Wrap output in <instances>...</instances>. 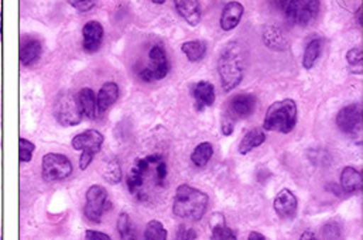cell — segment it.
Instances as JSON below:
<instances>
[{
	"instance_id": "28",
	"label": "cell",
	"mask_w": 363,
	"mask_h": 240,
	"mask_svg": "<svg viewBox=\"0 0 363 240\" xmlns=\"http://www.w3.org/2000/svg\"><path fill=\"white\" fill-rule=\"evenodd\" d=\"M118 232H119L121 240H138L136 239V235H135V231L132 228L130 218H129V215L126 212H122L119 215Z\"/></svg>"
},
{
	"instance_id": "36",
	"label": "cell",
	"mask_w": 363,
	"mask_h": 240,
	"mask_svg": "<svg viewBox=\"0 0 363 240\" xmlns=\"http://www.w3.org/2000/svg\"><path fill=\"white\" fill-rule=\"evenodd\" d=\"M85 240H112L109 235L104 234V232H98V231H86L85 232Z\"/></svg>"
},
{
	"instance_id": "12",
	"label": "cell",
	"mask_w": 363,
	"mask_h": 240,
	"mask_svg": "<svg viewBox=\"0 0 363 240\" xmlns=\"http://www.w3.org/2000/svg\"><path fill=\"white\" fill-rule=\"evenodd\" d=\"M274 211L281 219H293L297 215L298 201L297 197L287 188L281 190L274 200Z\"/></svg>"
},
{
	"instance_id": "15",
	"label": "cell",
	"mask_w": 363,
	"mask_h": 240,
	"mask_svg": "<svg viewBox=\"0 0 363 240\" xmlns=\"http://www.w3.org/2000/svg\"><path fill=\"white\" fill-rule=\"evenodd\" d=\"M192 96L195 99V106L198 110H202L205 108H209L213 105L216 95H215V88L211 82L206 81H199L191 88Z\"/></svg>"
},
{
	"instance_id": "18",
	"label": "cell",
	"mask_w": 363,
	"mask_h": 240,
	"mask_svg": "<svg viewBox=\"0 0 363 240\" xmlns=\"http://www.w3.org/2000/svg\"><path fill=\"white\" fill-rule=\"evenodd\" d=\"M263 41L273 51H286L290 45L289 38L277 25H267L263 30Z\"/></svg>"
},
{
	"instance_id": "23",
	"label": "cell",
	"mask_w": 363,
	"mask_h": 240,
	"mask_svg": "<svg viewBox=\"0 0 363 240\" xmlns=\"http://www.w3.org/2000/svg\"><path fill=\"white\" fill-rule=\"evenodd\" d=\"M211 240H238L235 232L226 227L222 214H216L211 219Z\"/></svg>"
},
{
	"instance_id": "17",
	"label": "cell",
	"mask_w": 363,
	"mask_h": 240,
	"mask_svg": "<svg viewBox=\"0 0 363 240\" xmlns=\"http://www.w3.org/2000/svg\"><path fill=\"white\" fill-rule=\"evenodd\" d=\"M243 11L245 8L239 1H229L222 10V16H220L222 30L225 31L233 30L240 23Z\"/></svg>"
},
{
	"instance_id": "33",
	"label": "cell",
	"mask_w": 363,
	"mask_h": 240,
	"mask_svg": "<svg viewBox=\"0 0 363 240\" xmlns=\"http://www.w3.org/2000/svg\"><path fill=\"white\" fill-rule=\"evenodd\" d=\"M68 3L79 11H89L91 8L95 7V1L92 0H69Z\"/></svg>"
},
{
	"instance_id": "32",
	"label": "cell",
	"mask_w": 363,
	"mask_h": 240,
	"mask_svg": "<svg viewBox=\"0 0 363 240\" xmlns=\"http://www.w3.org/2000/svg\"><path fill=\"white\" fill-rule=\"evenodd\" d=\"M167 176H169L167 164H166V161H164V160H162V161L156 166V181H157V184L163 185V183L166 181Z\"/></svg>"
},
{
	"instance_id": "16",
	"label": "cell",
	"mask_w": 363,
	"mask_h": 240,
	"mask_svg": "<svg viewBox=\"0 0 363 240\" xmlns=\"http://www.w3.org/2000/svg\"><path fill=\"white\" fill-rule=\"evenodd\" d=\"M43 52V45L37 38L33 37H24L21 38V45H20V62L24 67H30L35 64Z\"/></svg>"
},
{
	"instance_id": "3",
	"label": "cell",
	"mask_w": 363,
	"mask_h": 240,
	"mask_svg": "<svg viewBox=\"0 0 363 240\" xmlns=\"http://www.w3.org/2000/svg\"><path fill=\"white\" fill-rule=\"evenodd\" d=\"M297 125V105L293 99H283L272 103L266 112L263 127L269 132L290 133Z\"/></svg>"
},
{
	"instance_id": "30",
	"label": "cell",
	"mask_w": 363,
	"mask_h": 240,
	"mask_svg": "<svg viewBox=\"0 0 363 240\" xmlns=\"http://www.w3.org/2000/svg\"><path fill=\"white\" fill-rule=\"evenodd\" d=\"M104 176H105V180L109 181L111 184H118L121 183L122 180V171H121V166L116 160H111L105 170H104Z\"/></svg>"
},
{
	"instance_id": "21",
	"label": "cell",
	"mask_w": 363,
	"mask_h": 240,
	"mask_svg": "<svg viewBox=\"0 0 363 240\" xmlns=\"http://www.w3.org/2000/svg\"><path fill=\"white\" fill-rule=\"evenodd\" d=\"M264 142H266V133H264V130L260 129V127H253L252 130H249V132L243 136V139H242V142H240L238 150H239L240 154L245 156V154L250 153L252 150L260 147Z\"/></svg>"
},
{
	"instance_id": "25",
	"label": "cell",
	"mask_w": 363,
	"mask_h": 240,
	"mask_svg": "<svg viewBox=\"0 0 363 240\" xmlns=\"http://www.w3.org/2000/svg\"><path fill=\"white\" fill-rule=\"evenodd\" d=\"M212 156H213L212 144L208 142H203V143H199L194 149V152L191 154V161L196 167H205L208 164V161L212 159Z\"/></svg>"
},
{
	"instance_id": "5",
	"label": "cell",
	"mask_w": 363,
	"mask_h": 240,
	"mask_svg": "<svg viewBox=\"0 0 363 240\" xmlns=\"http://www.w3.org/2000/svg\"><path fill=\"white\" fill-rule=\"evenodd\" d=\"M170 71V62L163 45H153L149 51V65L139 71L140 79L145 82L160 81L167 76Z\"/></svg>"
},
{
	"instance_id": "13",
	"label": "cell",
	"mask_w": 363,
	"mask_h": 240,
	"mask_svg": "<svg viewBox=\"0 0 363 240\" xmlns=\"http://www.w3.org/2000/svg\"><path fill=\"white\" fill-rule=\"evenodd\" d=\"M104 40V27L99 21H88L82 28V47L86 52H96Z\"/></svg>"
},
{
	"instance_id": "6",
	"label": "cell",
	"mask_w": 363,
	"mask_h": 240,
	"mask_svg": "<svg viewBox=\"0 0 363 240\" xmlns=\"http://www.w3.org/2000/svg\"><path fill=\"white\" fill-rule=\"evenodd\" d=\"M57 122L64 126H77L82 120V113L79 110L77 96L72 92H62L57 101L54 108Z\"/></svg>"
},
{
	"instance_id": "38",
	"label": "cell",
	"mask_w": 363,
	"mask_h": 240,
	"mask_svg": "<svg viewBox=\"0 0 363 240\" xmlns=\"http://www.w3.org/2000/svg\"><path fill=\"white\" fill-rule=\"evenodd\" d=\"M300 240H317V236H315L311 231H304V232L301 234Z\"/></svg>"
},
{
	"instance_id": "39",
	"label": "cell",
	"mask_w": 363,
	"mask_h": 240,
	"mask_svg": "<svg viewBox=\"0 0 363 240\" xmlns=\"http://www.w3.org/2000/svg\"><path fill=\"white\" fill-rule=\"evenodd\" d=\"M247 240H267V238L259 232H250Z\"/></svg>"
},
{
	"instance_id": "29",
	"label": "cell",
	"mask_w": 363,
	"mask_h": 240,
	"mask_svg": "<svg viewBox=\"0 0 363 240\" xmlns=\"http://www.w3.org/2000/svg\"><path fill=\"white\" fill-rule=\"evenodd\" d=\"M347 61H348L350 67L352 68V72L361 74V72H362L363 61L362 48H361V47L351 48V50L347 52Z\"/></svg>"
},
{
	"instance_id": "41",
	"label": "cell",
	"mask_w": 363,
	"mask_h": 240,
	"mask_svg": "<svg viewBox=\"0 0 363 240\" xmlns=\"http://www.w3.org/2000/svg\"><path fill=\"white\" fill-rule=\"evenodd\" d=\"M0 40H1V14H0Z\"/></svg>"
},
{
	"instance_id": "10",
	"label": "cell",
	"mask_w": 363,
	"mask_h": 240,
	"mask_svg": "<svg viewBox=\"0 0 363 240\" xmlns=\"http://www.w3.org/2000/svg\"><path fill=\"white\" fill-rule=\"evenodd\" d=\"M102 144H104V135L95 129H88L72 139L74 150L89 153L94 156L101 152Z\"/></svg>"
},
{
	"instance_id": "14",
	"label": "cell",
	"mask_w": 363,
	"mask_h": 240,
	"mask_svg": "<svg viewBox=\"0 0 363 240\" xmlns=\"http://www.w3.org/2000/svg\"><path fill=\"white\" fill-rule=\"evenodd\" d=\"M119 99V86L115 82H106L98 92L96 96V112L98 116H104Z\"/></svg>"
},
{
	"instance_id": "27",
	"label": "cell",
	"mask_w": 363,
	"mask_h": 240,
	"mask_svg": "<svg viewBox=\"0 0 363 240\" xmlns=\"http://www.w3.org/2000/svg\"><path fill=\"white\" fill-rule=\"evenodd\" d=\"M143 240H167V229L160 221H150L146 227Z\"/></svg>"
},
{
	"instance_id": "40",
	"label": "cell",
	"mask_w": 363,
	"mask_h": 240,
	"mask_svg": "<svg viewBox=\"0 0 363 240\" xmlns=\"http://www.w3.org/2000/svg\"><path fill=\"white\" fill-rule=\"evenodd\" d=\"M355 17H357V21H358V24L362 27V7H359V8H358V11H357Z\"/></svg>"
},
{
	"instance_id": "2",
	"label": "cell",
	"mask_w": 363,
	"mask_h": 240,
	"mask_svg": "<svg viewBox=\"0 0 363 240\" xmlns=\"http://www.w3.org/2000/svg\"><path fill=\"white\" fill-rule=\"evenodd\" d=\"M208 207V195L198 188L188 184H182L174 197L173 212L176 217L184 219L199 221Z\"/></svg>"
},
{
	"instance_id": "20",
	"label": "cell",
	"mask_w": 363,
	"mask_h": 240,
	"mask_svg": "<svg viewBox=\"0 0 363 240\" xmlns=\"http://www.w3.org/2000/svg\"><path fill=\"white\" fill-rule=\"evenodd\" d=\"M77 102L82 116H86L88 119H95L98 116L96 96L91 88H82L77 95Z\"/></svg>"
},
{
	"instance_id": "7",
	"label": "cell",
	"mask_w": 363,
	"mask_h": 240,
	"mask_svg": "<svg viewBox=\"0 0 363 240\" xmlns=\"http://www.w3.org/2000/svg\"><path fill=\"white\" fill-rule=\"evenodd\" d=\"M43 178L47 183L61 181L72 174V163L68 157L57 153H48L43 157Z\"/></svg>"
},
{
	"instance_id": "26",
	"label": "cell",
	"mask_w": 363,
	"mask_h": 240,
	"mask_svg": "<svg viewBox=\"0 0 363 240\" xmlns=\"http://www.w3.org/2000/svg\"><path fill=\"white\" fill-rule=\"evenodd\" d=\"M182 51L191 62H198L205 57L206 45H205V42L198 41V40L185 41L182 45Z\"/></svg>"
},
{
	"instance_id": "8",
	"label": "cell",
	"mask_w": 363,
	"mask_h": 240,
	"mask_svg": "<svg viewBox=\"0 0 363 240\" xmlns=\"http://www.w3.org/2000/svg\"><path fill=\"white\" fill-rule=\"evenodd\" d=\"M108 191L102 185H92L86 191L84 214L88 221L99 224L108 208Z\"/></svg>"
},
{
	"instance_id": "35",
	"label": "cell",
	"mask_w": 363,
	"mask_h": 240,
	"mask_svg": "<svg viewBox=\"0 0 363 240\" xmlns=\"http://www.w3.org/2000/svg\"><path fill=\"white\" fill-rule=\"evenodd\" d=\"M233 126H235V119H232L229 115H225L222 120V133L225 136H230L233 132Z\"/></svg>"
},
{
	"instance_id": "24",
	"label": "cell",
	"mask_w": 363,
	"mask_h": 240,
	"mask_svg": "<svg viewBox=\"0 0 363 240\" xmlns=\"http://www.w3.org/2000/svg\"><path fill=\"white\" fill-rule=\"evenodd\" d=\"M321 51H323V40L321 38H313L307 47H306V51H304V57H303V67L310 71L314 68V65L317 64L320 55H321Z\"/></svg>"
},
{
	"instance_id": "4",
	"label": "cell",
	"mask_w": 363,
	"mask_h": 240,
	"mask_svg": "<svg viewBox=\"0 0 363 240\" xmlns=\"http://www.w3.org/2000/svg\"><path fill=\"white\" fill-rule=\"evenodd\" d=\"M286 18L297 25H310L320 13V1L317 0H286L280 1Z\"/></svg>"
},
{
	"instance_id": "31",
	"label": "cell",
	"mask_w": 363,
	"mask_h": 240,
	"mask_svg": "<svg viewBox=\"0 0 363 240\" xmlns=\"http://www.w3.org/2000/svg\"><path fill=\"white\" fill-rule=\"evenodd\" d=\"M18 144H20V161H21V163H28V161H31V157H33L34 150H35L34 143H31L30 140L21 137L20 142H18Z\"/></svg>"
},
{
	"instance_id": "37",
	"label": "cell",
	"mask_w": 363,
	"mask_h": 240,
	"mask_svg": "<svg viewBox=\"0 0 363 240\" xmlns=\"http://www.w3.org/2000/svg\"><path fill=\"white\" fill-rule=\"evenodd\" d=\"M92 160H94V154L82 153V154H81V159H79V168H81L82 171H85V170L91 166Z\"/></svg>"
},
{
	"instance_id": "11",
	"label": "cell",
	"mask_w": 363,
	"mask_h": 240,
	"mask_svg": "<svg viewBox=\"0 0 363 240\" xmlns=\"http://www.w3.org/2000/svg\"><path fill=\"white\" fill-rule=\"evenodd\" d=\"M257 105V99L253 93H239L229 101L228 115L232 119H245L250 116Z\"/></svg>"
},
{
	"instance_id": "19",
	"label": "cell",
	"mask_w": 363,
	"mask_h": 240,
	"mask_svg": "<svg viewBox=\"0 0 363 240\" xmlns=\"http://www.w3.org/2000/svg\"><path fill=\"white\" fill-rule=\"evenodd\" d=\"M176 8L182 18L192 27L198 25L201 21V6L199 1L192 0H177Z\"/></svg>"
},
{
	"instance_id": "34",
	"label": "cell",
	"mask_w": 363,
	"mask_h": 240,
	"mask_svg": "<svg viewBox=\"0 0 363 240\" xmlns=\"http://www.w3.org/2000/svg\"><path fill=\"white\" fill-rule=\"evenodd\" d=\"M196 239V232L192 228L186 227H180L176 240H195Z\"/></svg>"
},
{
	"instance_id": "22",
	"label": "cell",
	"mask_w": 363,
	"mask_h": 240,
	"mask_svg": "<svg viewBox=\"0 0 363 240\" xmlns=\"http://www.w3.org/2000/svg\"><path fill=\"white\" fill-rule=\"evenodd\" d=\"M341 187L348 194H357L362 190V174L354 167H345L341 174Z\"/></svg>"
},
{
	"instance_id": "1",
	"label": "cell",
	"mask_w": 363,
	"mask_h": 240,
	"mask_svg": "<svg viewBox=\"0 0 363 240\" xmlns=\"http://www.w3.org/2000/svg\"><path fill=\"white\" fill-rule=\"evenodd\" d=\"M218 71L225 92L233 91L242 82L245 75V51L239 42H229L223 48L218 59Z\"/></svg>"
},
{
	"instance_id": "9",
	"label": "cell",
	"mask_w": 363,
	"mask_h": 240,
	"mask_svg": "<svg viewBox=\"0 0 363 240\" xmlns=\"http://www.w3.org/2000/svg\"><path fill=\"white\" fill-rule=\"evenodd\" d=\"M337 125L341 132L347 135H357L362 127V106L352 103L340 110L337 115Z\"/></svg>"
}]
</instances>
